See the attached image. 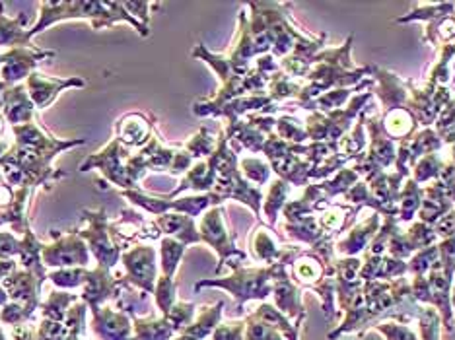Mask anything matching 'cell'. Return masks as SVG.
I'll return each instance as SVG.
<instances>
[{"label": "cell", "mask_w": 455, "mask_h": 340, "mask_svg": "<svg viewBox=\"0 0 455 340\" xmlns=\"http://www.w3.org/2000/svg\"><path fill=\"white\" fill-rule=\"evenodd\" d=\"M294 269H296L298 281L307 286L315 288V282L323 278V265L319 263L317 257L314 255H304L302 259H298L294 263Z\"/></svg>", "instance_id": "cell-3"}, {"label": "cell", "mask_w": 455, "mask_h": 340, "mask_svg": "<svg viewBox=\"0 0 455 340\" xmlns=\"http://www.w3.org/2000/svg\"><path fill=\"white\" fill-rule=\"evenodd\" d=\"M453 129H455V101H450L438 119V132L440 135H448V132H451Z\"/></svg>", "instance_id": "cell-6"}, {"label": "cell", "mask_w": 455, "mask_h": 340, "mask_svg": "<svg viewBox=\"0 0 455 340\" xmlns=\"http://www.w3.org/2000/svg\"><path fill=\"white\" fill-rule=\"evenodd\" d=\"M127 266L131 271V278L134 282H140V286L152 290V281L156 266H154V251L152 249H134L125 257Z\"/></svg>", "instance_id": "cell-1"}, {"label": "cell", "mask_w": 455, "mask_h": 340, "mask_svg": "<svg viewBox=\"0 0 455 340\" xmlns=\"http://www.w3.org/2000/svg\"><path fill=\"white\" fill-rule=\"evenodd\" d=\"M378 225H379V216L374 214L364 224H360L358 228L350 232L348 238L337 245V251L343 255H356L358 251H362L368 245L371 235H374V232L378 230Z\"/></svg>", "instance_id": "cell-2"}, {"label": "cell", "mask_w": 455, "mask_h": 340, "mask_svg": "<svg viewBox=\"0 0 455 340\" xmlns=\"http://www.w3.org/2000/svg\"><path fill=\"white\" fill-rule=\"evenodd\" d=\"M374 328H379V331L387 336V340H417L415 333L403 325L386 323V325H374Z\"/></svg>", "instance_id": "cell-5"}, {"label": "cell", "mask_w": 455, "mask_h": 340, "mask_svg": "<svg viewBox=\"0 0 455 340\" xmlns=\"http://www.w3.org/2000/svg\"><path fill=\"white\" fill-rule=\"evenodd\" d=\"M453 296H451V300H453V305H455V286H453V292H451Z\"/></svg>", "instance_id": "cell-7"}, {"label": "cell", "mask_w": 455, "mask_h": 340, "mask_svg": "<svg viewBox=\"0 0 455 340\" xmlns=\"http://www.w3.org/2000/svg\"><path fill=\"white\" fill-rule=\"evenodd\" d=\"M420 331L422 340H440V315L436 309L424 307L420 309Z\"/></svg>", "instance_id": "cell-4"}]
</instances>
